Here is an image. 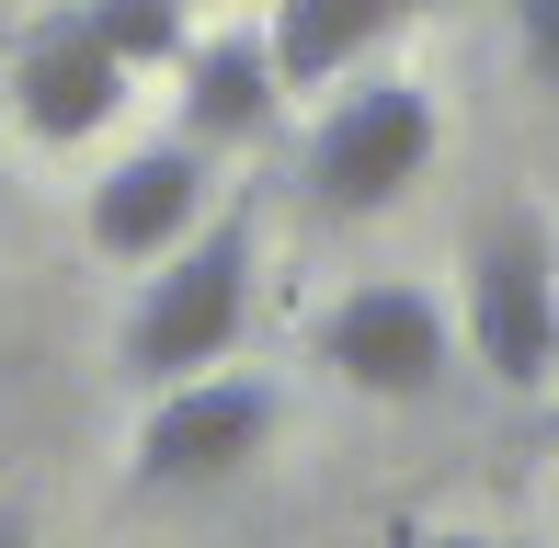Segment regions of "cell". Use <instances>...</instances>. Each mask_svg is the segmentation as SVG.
<instances>
[{
	"label": "cell",
	"mask_w": 559,
	"mask_h": 548,
	"mask_svg": "<svg viewBox=\"0 0 559 548\" xmlns=\"http://www.w3.org/2000/svg\"><path fill=\"white\" fill-rule=\"evenodd\" d=\"M126 81H138V69H126L115 46L92 35V12L69 0V12H46L35 35L0 58V115H23V138H46V148H81V138L115 127Z\"/></svg>",
	"instance_id": "cell-5"
},
{
	"label": "cell",
	"mask_w": 559,
	"mask_h": 548,
	"mask_svg": "<svg viewBox=\"0 0 559 548\" xmlns=\"http://www.w3.org/2000/svg\"><path fill=\"white\" fill-rule=\"evenodd\" d=\"M183 138L206 148H263L274 138V115H286V81H274V46L263 35H206V46H183Z\"/></svg>",
	"instance_id": "cell-8"
},
{
	"label": "cell",
	"mask_w": 559,
	"mask_h": 548,
	"mask_svg": "<svg viewBox=\"0 0 559 548\" xmlns=\"http://www.w3.org/2000/svg\"><path fill=\"white\" fill-rule=\"evenodd\" d=\"M274 422H286V401H274L263 378H228V366H206V378L160 389L138 422V491H194V480H228V468H251L274 445Z\"/></svg>",
	"instance_id": "cell-4"
},
{
	"label": "cell",
	"mask_w": 559,
	"mask_h": 548,
	"mask_svg": "<svg viewBox=\"0 0 559 548\" xmlns=\"http://www.w3.org/2000/svg\"><path fill=\"white\" fill-rule=\"evenodd\" d=\"M320 366H332L343 389H366V401H435L445 366H456V332H445V309L423 286L377 274V286L332 297V320H320Z\"/></svg>",
	"instance_id": "cell-6"
},
{
	"label": "cell",
	"mask_w": 559,
	"mask_h": 548,
	"mask_svg": "<svg viewBox=\"0 0 559 548\" xmlns=\"http://www.w3.org/2000/svg\"><path fill=\"white\" fill-rule=\"evenodd\" d=\"M400 12H412V0H274V23H263L274 81H286V92L343 81L366 46H389V35H400Z\"/></svg>",
	"instance_id": "cell-9"
},
{
	"label": "cell",
	"mask_w": 559,
	"mask_h": 548,
	"mask_svg": "<svg viewBox=\"0 0 559 548\" xmlns=\"http://www.w3.org/2000/svg\"><path fill=\"white\" fill-rule=\"evenodd\" d=\"M0 548H35V514L23 503H0Z\"/></svg>",
	"instance_id": "cell-12"
},
{
	"label": "cell",
	"mask_w": 559,
	"mask_h": 548,
	"mask_svg": "<svg viewBox=\"0 0 559 548\" xmlns=\"http://www.w3.org/2000/svg\"><path fill=\"white\" fill-rule=\"evenodd\" d=\"M468 355L491 389L559 378V240H548V217H491L468 240Z\"/></svg>",
	"instance_id": "cell-3"
},
{
	"label": "cell",
	"mask_w": 559,
	"mask_h": 548,
	"mask_svg": "<svg viewBox=\"0 0 559 548\" xmlns=\"http://www.w3.org/2000/svg\"><path fill=\"white\" fill-rule=\"evenodd\" d=\"M81 229H92V252H104V263H160V252H183V240L206 229V148H194V138L126 148L104 183H92Z\"/></svg>",
	"instance_id": "cell-7"
},
{
	"label": "cell",
	"mask_w": 559,
	"mask_h": 548,
	"mask_svg": "<svg viewBox=\"0 0 559 548\" xmlns=\"http://www.w3.org/2000/svg\"><path fill=\"white\" fill-rule=\"evenodd\" d=\"M240 320H251V217L217 206L206 229H194L183 252H160V274L138 286V309H126V378H148V389L206 378V366H228Z\"/></svg>",
	"instance_id": "cell-1"
},
{
	"label": "cell",
	"mask_w": 559,
	"mask_h": 548,
	"mask_svg": "<svg viewBox=\"0 0 559 548\" xmlns=\"http://www.w3.org/2000/svg\"><path fill=\"white\" fill-rule=\"evenodd\" d=\"M389 548H525V537H479V526H400Z\"/></svg>",
	"instance_id": "cell-11"
},
{
	"label": "cell",
	"mask_w": 559,
	"mask_h": 548,
	"mask_svg": "<svg viewBox=\"0 0 559 548\" xmlns=\"http://www.w3.org/2000/svg\"><path fill=\"white\" fill-rule=\"evenodd\" d=\"M514 35H525V69L559 92V0H514Z\"/></svg>",
	"instance_id": "cell-10"
},
{
	"label": "cell",
	"mask_w": 559,
	"mask_h": 548,
	"mask_svg": "<svg viewBox=\"0 0 559 548\" xmlns=\"http://www.w3.org/2000/svg\"><path fill=\"white\" fill-rule=\"evenodd\" d=\"M435 92L400 81V69H377V81H354L332 115L309 127V194L332 217H389L400 194L435 171Z\"/></svg>",
	"instance_id": "cell-2"
}]
</instances>
